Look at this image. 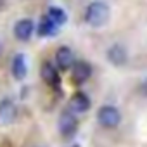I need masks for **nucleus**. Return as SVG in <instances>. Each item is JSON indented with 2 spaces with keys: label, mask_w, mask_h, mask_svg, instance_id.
Returning <instances> with one entry per match:
<instances>
[{
  "label": "nucleus",
  "mask_w": 147,
  "mask_h": 147,
  "mask_svg": "<svg viewBox=\"0 0 147 147\" xmlns=\"http://www.w3.org/2000/svg\"><path fill=\"white\" fill-rule=\"evenodd\" d=\"M109 18H111V9L102 0H95L85 9V23L92 28H102L109 21Z\"/></svg>",
  "instance_id": "nucleus-1"
},
{
  "label": "nucleus",
  "mask_w": 147,
  "mask_h": 147,
  "mask_svg": "<svg viewBox=\"0 0 147 147\" xmlns=\"http://www.w3.org/2000/svg\"><path fill=\"white\" fill-rule=\"evenodd\" d=\"M97 123L102 128H106V130L116 128L121 123V113H119V109L114 107V106H111V104L100 106L99 111H97Z\"/></svg>",
  "instance_id": "nucleus-2"
},
{
  "label": "nucleus",
  "mask_w": 147,
  "mask_h": 147,
  "mask_svg": "<svg viewBox=\"0 0 147 147\" xmlns=\"http://www.w3.org/2000/svg\"><path fill=\"white\" fill-rule=\"evenodd\" d=\"M92 76V66L87 61H75L71 66V80L75 85H83Z\"/></svg>",
  "instance_id": "nucleus-3"
},
{
  "label": "nucleus",
  "mask_w": 147,
  "mask_h": 147,
  "mask_svg": "<svg viewBox=\"0 0 147 147\" xmlns=\"http://www.w3.org/2000/svg\"><path fill=\"white\" fill-rule=\"evenodd\" d=\"M59 131L62 137H73L78 131V118L71 111H62L59 116Z\"/></svg>",
  "instance_id": "nucleus-4"
},
{
  "label": "nucleus",
  "mask_w": 147,
  "mask_h": 147,
  "mask_svg": "<svg viewBox=\"0 0 147 147\" xmlns=\"http://www.w3.org/2000/svg\"><path fill=\"white\" fill-rule=\"evenodd\" d=\"M92 106V100L87 94L83 92H76L73 94L71 99L67 100V111H71L73 114H82V113H87Z\"/></svg>",
  "instance_id": "nucleus-5"
},
{
  "label": "nucleus",
  "mask_w": 147,
  "mask_h": 147,
  "mask_svg": "<svg viewBox=\"0 0 147 147\" xmlns=\"http://www.w3.org/2000/svg\"><path fill=\"white\" fill-rule=\"evenodd\" d=\"M18 116V107L11 99H2L0 100V126H9L16 121Z\"/></svg>",
  "instance_id": "nucleus-6"
},
{
  "label": "nucleus",
  "mask_w": 147,
  "mask_h": 147,
  "mask_svg": "<svg viewBox=\"0 0 147 147\" xmlns=\"http://www.w3.org/2000/svg\"><path fill=\"white\" fill-rule=\"evenodd\" d=\"M40 76L43 78V82H45L49 87L57 88V87L61 85V76H59V71H57V67H55L52 62H49V61H45V62L42 64Z\"/></svg>",
  "instance_id": "nucleus-7"
},
{
  "label": "nucleus",
  "mask_w": 147,
  "mask_h": 147,
  "mask_svg": "<svg viewBox=\"0 0 147 147\" xmlns=\"http://www.w3.org/2000/svg\"><path fill=\"white\" fill-rule=\"evenodd\" d=\"M107 61L113 64V66H125L126 64V61H128V52H126V49L121 45V43H114V45H111L109 49H107Z\"/></svg>",
  "instance_id": "nucleus-8"
},
{
  "label": "nucleus",
  "mask_w": 147,
  "mask_h": 147,
  "mask_svg": "<svg viewBox=\"0 0 147 147\" xmlns=\"http://www.w3.org/2000/svg\"><path fill=\"white\" fill-rule=\"evenodd\" d=\"M73 62H75V55H73V50L69 47H59L55 52V67H59L61 71H67Z\"/></svg>",
  "instance_id": "nucleus-9"
},
{
  "label": "nucleus",
  "mask_w": 147,
  "mask_h": 147,
  "mask_svg": "<svg viewBox=\"0 0 147 147\" xmlns=\"http://www.w3.org/2000/svg\"><path fill=\"white\" fill-rule=\"evenodd\" d=\"M33 30H35V24H33L31 19H19L14 24V36L21 42H26V40L31 38Z\"/></svg>",
  "instance_id": "nucleus-10"
},
{
  "label": "nucleus",
  "mask_w": 147,
  "mask_h": 147,
  "mask_svg": "<svg viewBox=\"0 0 147 147\" xmlns=\"http://www.w3.org/2000/svg\"><path fill=\"white\" fill-rule=\"evenodd\" d=\"M11 71H12L14 80H18V82H21V80L26 78L28 66H26L24 54H16V55H14V59H12V66H11Z\"/></svg>",
  "instance_id": "nucleus-11"
},
{
  "label": "nucleus",
  "mask_w": 147,
  "mask_h": 147,
  "mask_svg": "<svg viewBox=\"0 0 147 147\" xmlns=\"http://www.w3.org/2000/svg\"><path fill=\"white\" fill-rule=\"evenodd\" d=\"M47 18L59 28V26H62L64 23H66V19H67V16H66V12H64V9H61V7H57V5H52V7H49V11H47Z\"/></svg>",
  "instance_id": "nucleus-12"
},
{
  "label": "nucleus",
  "mask_w": 147,
  "mask_h": 147,
  "mask_svg": "<svg viewBox=\"0 0 147 147\" xmlns=\"http://www.w3.org/2000/svg\"><path fill=\"white\" fill-rule=\"evenodd\" d=\"M57 30H59V28H57V26H55V24H54V23H52L47 16H45V18L40 21V26H38V35H40V36H50V35H54Z\"/></svg>",
  "instance_id": "nucleus-13"
},
{
  "label": "nucleus",
  "mask_w": 147,
  "mask_h": 147,
  "mask_svg": "<svg viewBox=\"0 0 147 147\" xmlns=\"http://www.w3.org/2000/svg\"><path fill=\"white\" fill-rule=\"evenodd\" d=\"M138 92H140V95H142V97H145V99H147V80L140 83V87H138Z\"/></svg>",
  "instance_id": "nucleus-14"
},
{
  "label": "nucleus",
  "mask_w": 147,
  "mask_h": 147,
  "mask_svg": "<svg viewBox=\"0 0 147 147\" xmlns=\"http://www.w3.org/2000/svg\"><path fill=\"white\" fill-rule=\"evenodd\" d=\"M4 54V42H2V38H0V55Z\"/></svg>",
  "instance_id": "nucleus-15"
},
{
  "label": "nucleus",
  "mask_w": 147,
  "mask_h": 147,
  "mask_svg": "<svg viewBox=\"0 0 147 147\" xmlns=\"http://www.w3.org/2000/svg\"><path fill=\"white\" fill-rule=\"evenodd\" d=\"M73 147H78V145H73Z\"/></svg>",
  "instance_id": "nucleus-16"
}]
</instances>
